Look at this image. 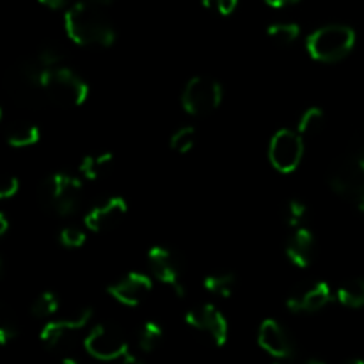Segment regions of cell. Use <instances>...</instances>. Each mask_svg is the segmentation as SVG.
Listing matches in <instances>:
<instances>
[{"instance_id": "6da1fadb", "label": "cell", "mask_w": 364, "mask_h": 364, "mask_svg": "<svg viewBox=\"0 0 364 364\" xmlns=\"http://www.w3.org/2000/svg\"><path fill=\"white\" fill-rule=\"evenodd\" d=\"M68 36L82 46H110L116 41V31L102 6L80 0L64 14Z\"/></svg>"}, {"instance_id": "7a4b0ae2", "label": "cell", "mask_w": 364, "mask_h": 364, "mask_svg": "<svg viewBox=\"0 0 364 364\" xmlns=\"http://www.w3.org/2000/svg\"><path fill=\"white\" fill-rule=\"evenodd\" d=\"M82 192L84 185L80 178L68 173H55L41 181L38 198L46 212L57 217H68L77 212L80 206Z\"/></svg>"}, {"instance_id": "3957f363", "label": "cell", "mask_w": 364, "mask_h": 364, "mask_svg": "<svg viewBox=\"0 0 364 364\" xmlns=\"http://www.w3.org/2000/svg\"><path fill=\"white\" fill-rule=\"evenodd\" d=\"M45 96L63 107H78L87 100L89 85L64 64L45 70L43 73Z\"/></svg>"}, {"instance_id": "277c9868", "label": "cell", "mask_w": 364, "mask_h": 364, "mask_svg": "<svg viewBox=\"0 0 364 364\" xmlns=\"http://www.w3.org/2000/svg\"><path fill=\"white\" fill-rule=\"evenodd\" d=\"M355 45V32L347 25H327L313 32L306 41L309 55L322 63H336L347 57Z\"/></svg>"}, {"instance_id": "5b68a950", "label": "cell", "mask_w": 364, "mask_h": 364, "mask_svg": "<svg viewBox=\"0 0 364 364\" xmlns=\"http://www.w3.org/2000/svg\"><path fill=\"white\" fill-rule=\"evenodd\" d=\"M43 73L45 68L38 63V59H27L14 64L6 75V87L16 102L31 105L38 102L41 95L45 96L43 89Z\"/></svg>"}, {"instance_id": "8992f818", "label": "cell", "mask_w": 364, "mask_h": 364, "mask_svg": "<svg viewBox=\"0 0 364 364\" xmlns=\"http://www.w3.org/2000/svg\"><path fill=\"white\" fill-rule=\"evenodd\" d=\"M85 350L100 361L123 359L124 363H137V358L132 355L130 345L123 331L109 323H100L89 333V336L85 338Z\"/></svg>"}, {"instance_id": "52a82bcc", "label": "cell", "mask_w": 364, "mask_h": 364, "mask_svg": "<svg viewBox=\"0 0 364 364\" xmlns=\"http://www.w3.org/2000/svg\"><path fill=\"white\" fill-rule=\"evenodd\" d=\"M327 181L340 198L358 203L364 198V159L358 153L343 156L331 167Z\"/></svg>"}, {"instance_id": "ba28073f", "label": "cell", "mask_w": 364, "mask_h": 364, "mask_svg": "<svg viewBox=\"0 0 364 364\" xmlns=\"http://www.w3.org/2000/svg\"><path fill=\"white\" fill-rule=\"evenodd\" d=\"M223 102V87L208 77H194L181 92V105L191 116L203 117L219 109Z\"/></svg>"}, {"instance_id": "9c48e42d", "label": "cell", "mask_w": 364, "mask_h": 364, "mask_svg": "<svg viewBox=\"0 0 364 364\" xmlns=\"http://www.w3.org/2000/svg\"><path fill=\"white\" fill-rule=\"evenodd\" d=\"M148 263L153 276H155L160 283L169 287L178 297H185V291H187L183 281L185 263L180 255H176L173 249L156 245V247L149 249Z\"/></svg>"}, {"instance_id": "30bf717a", "label": "cell", "mask_w": 364, "mask_h": 364, "mask_svg": "<svg viewBox=\"0 0 364 364\" xmlns=\"http://www.w3.org/2000/svg\"><path fill=\"white\" fill-rule=\"evenodd\" d=\"M304 155L302 135L294 130H279L269 146V159L274 169L279 173H294Z\"/></svg>"}, {"instance_id": "8fae6325", "label": "cell", "mask_w": 364, "mask_h": 364, "mask_svg": "<svg viewBox=\"0 0 364 364\" xmlns=\"http://www.w3.org/2000/svg\"><path fill=\"white\" fill-rule=\"evenodd\" d=\"M185 322L198 334L205 336L215 347H223L228 340V322L223 313L212 304L196 306L188 309Z\"/></svg>"}, {"instance_id": "7c38bea8", "label": "cell", "mask_w": 364, "mask_h": 364, "mask_svg": "<svg viewBox=\"0 0 364 364\" xmlns=\"http://www.w3.org/2000/svg\"><path fill=\"white\" fill-rule=\"evenodd\" d=\"M91 316L92 309L85 308L82 311H78L73 318L53 320V322H48L43 327L39 338L52 350H60L64 347H70L75 341V338L78 336V333L87 326Z\"/></svg>"}, {"instance_id": "4fadbf2b", "label": "cell", "mask_w": 364, "mask_h": 364, "mask_svg": "<svg viewBox=\"0 0 364 364\" xmlns=\"http://www.w3.org/2000/svg\"><path fill=\"white\" fill-rule=\"evenodd\" d=\"M333 299L331 287L323 281L315 283H301L288 294L287 306L295 313H311L326 308Z\"/></svg>"}, {"instance_id": "5bb4252c", "label": "cell", "mask_w": 364, "mask_h": 364, "mask_svg": "<svg viewBox=\"0 0 364 364\" xmlns=\"http://www.w3.org/2000/svg\"><path fill=\"white\" fill-rule=\"evenodd\" d=\"M151 290V279L142 272H130L123 279L109 287L110 297H114L117 302L128 306V308L142 304L149 297Z\"/></svg>"}, {"instance_id": "9a60e30c", "label": "cell", "mask_w": 364, "mask_h": 364, "mask_svg": "<svg viewBox=\"0 0 364 364\" xmlns=\"http://www.w3.org/2000/svg\"><path fill=\"white\" fill-rule=\"evenodd\" d=\"M258 343L267 354L277 359H290L295 355V345L288 331L276 320H265L259 326Z\"/></svg>"}, {"instance_id": "2e32d148", "label": "cell", "mask_w": 364, "mask_h": 364, "mask_svg": "<svg viewBox=\"0 0 364 364\" xmlns=\"http://www.w3.org/2000/svg\"><path fill=\"white\" fill-rule=\"evenodd\" d=\"M128 212V205L123 198H112L102 205L95 206L91 212L85 215V226L95 233L109 231L116 228L124 219Z\"/></svg>"}, {"instance_id": "e0dca14e", "label": "cell", "mask_w": 364, "mask_h": 364, "mask_svg": "<svg viewBox=\"0 0 364 364\" xmlns=\"http://www.w3.org/2000/svg\"><path fill=\"white\" fill-rule=\"evenodd\" d=\"M316 255V240L315 235L308 228H295L291 237L287 242V256L295 267L306 269L313 263Z\"/></svg>"}, {"instance_id": "ac0fdd59", "label": "cell", "mask_w": 364, "mask_h": 364, "mask_svg": "<svg viewBox=\"0 0 364 364\" xmlns=\"http://www.w3.org/2000/svg\"><path fill=\"white\" fill-rule=\"evenodd\" d=\"M6 141L13 148H27L39 141V128L27 121H14L6 127Z\"/></svg>"}, {"instance_id": "d6986e66", "label": "cell", "mask_w": 364, "mask_h": 364, "mask_svg": "<svg viewBox=\"0 0 364 364\" xmlns=\"http://www.w3.org/2000/svg\"><path fill=\"white\" fill-rule=\"evenodd\" d=\"M114 164V155L112 153H95V155H87L82 159L78 171H80L82 176L85 180H100L102 176H105L110 171Z\"/></svg>"}, {"instance_id": "ffe728a7", "label": "cell", "mask_w": 364, "mask_h": 364, "mask_svg": "<svg viewBox=\"0 0 364 364\" xmlns=\"http://www.w3.org/2000/svg\"><path fill=\"white\" fill-rule=\"evenodd\" d=\"M203 287H205L206 291L217 295V297L228 299L233 295L235 287H237V277L231 272L210 274V276H206L205 281H203Z\"/></svg>"}, {"instance_id": "44dd1931", "label": "cell", "mask_w": 364, "mask_h": 364, "mask_svg": "<svg viewBox=\"0 0 364 364\" xmlns=\"http://www.w3.org/2000/svg\"><path fill=\"white\" fill-rule=\"evenodd\" d=\"M162 340L164 331L156 322L148 320V322H144L137 329V347L139 350L144 352V354H151V352L162 343Z\"/></svg>"}, {"instance_id": "7402d4cb", "label": "cell", "mask_w": 364, "mask_h": 364, "mask_svg": "<svg viewBox=\"0 0 364 364\" xmlns=\"http://www.w3.org/2000/svg\"><path fill=\"white\" fill-rule=\"evenodd\" d=\"M338 301L347 308H363L364 306V279H348L338 290Z\"/></svg>"}, {"instance_id": "603a6c76", "label": "cell", "mask_w": 364, "mask_h": 364, "mask_svg": "<svg viewBox=\"0 0 364 364\" xmlns=\"http://www.w3.org/2000/svg\"><path fill=\"white\" fill-rule=\"evenodd\" d=\"M323 124H326V114L318 107H311L299 119V134L313 137L323 130Z\"/></svg>"}, {"instance_id": "cb8c5ba5", "label": "cell", "mask_w": 364, "mask_h": 364, "mask_svg": "<svg viewBox=\"0 0 364 364\" xmlns=\"http://www.w3.org/2000/svg\"><path fill=\"white\" fill-rule=\"evenodd\" d=\"M59 309V297L53 291H43L34 302H32L31 313L34 318H48Z\"/></svg>"}, {"instance_id": "d4e9b609", "label": "cell", "mask_w": 364, "mask_h": 364, "mask_svg": "<svg viewBox=\"0 0 364 364\" xmlns=\"http://www.w3.org/2000/svg\"><path fill=\"white\" fill-rule=\"evenodd\" d=\"M301 34V27L297 23H276L267 28V36L277 45H290Z\"/></svg>"}, {"instance_id": "484cf974", "label": "cell", "mask_w": 364, "mask_h": 364, "mask_svg": "<svg viewBox=\"0 0 364 364\" xmlns=\"http://www.w3.org/2000/svg\"><path fill=\"white\" fill-rule=\"evenodd\" d=\"M306 215H308V208L299 199H290L287 205L283 206V220L288 228H301L304 223Z\"/></svg>"}, {"instance_id": "4316f807", "label": "cell", "mask_w": 364, "mask_h": 364, "mask_svg": "<svg viewBox=\"0 0 364 364\" xmlns=\"http://www.w3.org/2000/svg\"><path fill=\"white\" fill-rule=\"evenodd\" d=\"M171 148L176 153H188L196 144V128L183 127L171 135Z\"/></svg>"}, {"instance_id": "83f0119b", "label": "cell", "mask_w": 364, "mask_h": 364, "mask_svg": "<svg viewBox=\"0 0 364 364\" xmlns=\"http://www.w3.org/2000/svg\"><path fill=\"white\" fill-rule=\"evenodd\" d=\"M59 240L64 247L77 249V247H82V245L85 244V233L82 230H78V228L68 226L60 231Z\"/></svg>"}, {"instance_id": "f1b7e54d", "label": "cell", "mask_w": 364, "mask_h": 364, "mask_svg": "<svg viewBox=\"0 0 364 364\" xmlns=\"http://www.w3.org/2000/svg\"><path fill=\"white\" fill-rule=\"evenodd\" d=\"M237 4L238 0H203V6L208 7V9H215L223 16H228V14L233 13Z\"/></svg>"}, {"instance_id": "f546056e", "label": "cell", "mask_w": 364, "mask_h": 364, "mask_svg": "<svg viewBox=\"0 0 364 364\" xmlns=\"http://www.w3.org/2000/svg\"><path fill=\"white\" fill-rule=\"evenodd\" d=\"M18 336L16 323H13L11 320H4L2 326H0V343L7 345L9 341H13Z\"/></svg>"}, {"instance_id": "4dcf8cb0", "label": "cell", "mask_w": 364, "mask_h": 364, "mask_svg": "<svg viewBox=\"0 0 364 364\" xmlns=\"http://www.w3.org/2000/svg\"><path fill=\"white\" fill-rule=\"evenodd\" d=\"M18 191H20V181L16 178H7L2 185V191H0V198H13Z\"/></svg>"}, {"instance_id": "1f68e13d", "label": "cell", "mask_w": 364, "mask_h": 364, "mask_svg": "<svg viewBox=\"0 0 364 364\" xmlns=\"http://www.w3.org/2000/svg\"><path fill=\"white\" fill-rule=\"evenodd\" d=\"M39 2H41L43 6L50 7V9H60V7L66 6L68 0H39Z\"/></svg>"}, {"instance_id": "d6a6232c", "label": "cell", "mask_w": 364, "mask_h": 364, "mask_svg": "<svg viewBox=\"0 0 364 364\" xmlns=\"http://www.w3.org/2000/svg\"><path fill=\"white\" fill-rule=\"evenodd\" d=\"M267 6L270 7H284V6H290V4L299 2V0H265Z\"/></svg>"}, {"instance_id": "836d02e7", "label": "cell", "mask_w": 364, "mask_h": 364, "mask_svg": "<svg viewBox=\"0 0 364 364\" xmlns=\"http://www.w3.org/2000/svg\"><path fill=\"white\" fill-rule=\"evenodd\" d=\"M7 230H9V220H7L6 213H0V237H4Z\"/></svg>"}, {"instance_id": "e575fe53", "label": "cell", "mask_w": 364, "mask_h": 364, "mask_svg": "<svg viewBox=\"0 0 364 364\" xmlns=\"http://www.w3.org/2000/svg\"><path fill=\"white\" fill-rule=\"evenodd\" d=\"M89 2H95V4H98V6L107 7V6H110V4H112L114 0H89Z\"/></svg>"}, {"instance_id": "d590c367", "label": "cell", "mask_w": 364, "mask_h": 364, "mask_svg": "<svg viewBox=\"0 0 364 364\" xmlns=\"http://www.w3.org/2000/svg\"><path fill=\"white\" fill-rule=\"evenodd\" d=\"M355 153H358L359 156H363V159H364V134H363L361 141H359V149H358V151H355Z\"/></svg>"}, {"instance_id": "8d00e7d4", "label": "cell", "mask_w": 364, "mask_h": 364, "mask_svg": "<svg viewBox=\"0 0 364 364\" xmlns=\"http://www.w3.org/2000/svg\"><path fill=\"white\" fill-rule=\"evenodd\" d=\"M355 205H358V210H359V213H361V215L364 217V198L359 199V201L355 203Z\"/></svg>"}]
</instances>
